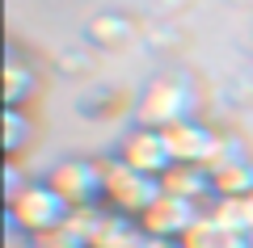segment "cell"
Listing matches in <instances>:
<instances>
[{"label":"cell","instance_id":"obj_10","mask_svg":"<svg viewBox=\"0 0 253 248\" xmlns=\"http://www.w3.org/2000/svg\"><path fill=\"white\" fill-rule=\"evenodd\" d=\"M42 93V76H38V63L26 59L17 38H9V51H4V106H21L34 101Z\"/></svg>","mask_w":253,"mask_h":248},{"label":"cell","instance_id":"obj_15","mask_svg":"<svg viewBox=\"0 0 253 248\" xmlns=\"http://www.w3.org/2000/svg\"><path fill=\"white\" fill-rule=\"evenodd\" d=\"M93 59H97V51H93L89 42H81V46H63V51L55 55L59 71H68V76H89V71H93Z\"/></svg>","mask_w":253,"mask_h":248},{"label":"cell","instance_id":"obj_6","mask_svg":"<svg viewBox=\"0 0 253 248\" xmlns=\"http://www.w3.org/2000/svg\"><path fill=\"white\" fill-rule=\"evenodd\" d=\"M165 135H169V147H173V160H177V164H207V169L219 160L224 139H228V135L219 131V126H211L203 114L169 126Z\"/></svg>","mask_w":253,"mask_h":248},{"label":"cell","instance_id":"obj_7","mask_svg":"<svg viewBox=\"0 0 253 248\" xmlns=\"http://www.w3.org/2000/svg\"><path fill=\"white\" fill-rule=\"evenodd\" d=\"M199 219H203V206L186 202V198H169V194L161 189V198L148 206V214L139 219V227H144V236H148V240L181 244V240H186V231L194 227Z\"/></svg>","mask_w":253,"mask_h":248},{"label":"cell","instance_id":"obj_8","mask_svg":"<svg viewBox=\"0 0 253 248\" xmlns=\"http://www.w3.org/2000/svg\"><path fill=\"white\" fill-rule=\"evenodd\" d=\"M211 185H215V198H249L253 194V156L232 135L224 139V151L211 164Z\"/></svg>","mask_w":253,"mask_h":248},{"label":"cell","instance_id":"obj_11","mask_svg":"<svg viewBox=\"0 0 253 248\" xmlns=\"http://www.w3.org/2000/svg\"><path fill=\"white\" fill-rule=\"evenodd\" d=\"M161 189L169 198H186V202L203 206V211L215 202V185H211V169L207 164H173V169L161 177Z\"/></svg>","mask_w":253,"mask_h":248},{"label":"cell","instance_id":"obj_5","mask_svg":"<svg viewBox=\"0 0 253 248\" xmlns=\"http://www.w3.org/2000/svg\"><path fill=\"white\" fill-rule=\"evenodd\" d=\"M114 156L123 160V164H131L135 173L156 177V181L177 164V160H173V147H169V135L156 131V126H139V122L118 139V151H114Z\"/></svg>","mask_w":253,"mask_h":248},{"label":"cell","instance_id":"obj_2","mask_svg":"<svg viewBox=\"0 0 253 248\" xmlns=\"http://www.w3.org/2000/svg\"><path fill=\"white\" fill-rule=\"evenodd\" d=\"M161 198V181L135 173L131 164H123L118 156L101 160V206L114 214H126V219H144L148 206Z\"/></svg>","mask_w":253,"mask_h":248},{"label":"cell","instance_id":"obj_14","mask_svg":"<svg viewBox=\"0 0 253 248\" xmlns=\"http://www.w3.org/2000/svg\"><path fill=\"white\" fill-rule=\"evenodd\" d=\"M34 118L26 114L21 106H4V160H17L21 147L34 139Z\"/></svg>","mask_w":253,"mask_h":248},{"label":"cell","instance_id":"obj_1","mask_svg":"<svg viewBox=\"0 0 253 248\" xmlns=\"http://www.w3.org/2000/svg\"><path fill=\"white\" fill-rule=\"evenodd\" d=\"M199 101H203L199 80L190 76L181 63H173V68H161L135 93V122L169 131V126L186 122V118H199Z\"/></svg>","mask_w":253,"mask_h":248},{"label":"cell","instance_id":"obj_12","mask_svg":"<svg viewBox=\"0 0 253 248\" xmlns=\"http://www.w3.org/2000/svg\"><path fill=\"white\" fill-rule=\"evenodd\" d=\"M81 114L93 118V122H118V118H135V97L118 84H97L81 97Z\"/></svg>","mask_w":253,"mask_h":248},{"label":"cell","instance_id":"obj_3","mask_svg":"<svg viewBox=\"0 0 253 248\" xmlns=\"http://www.w3.org/2000/svg\"><path fill=\"white\" fill-rule=\"evenodd\" d=\"M68 219H72V206L63 202L46 181H30L17 198L4 202V223H13L17 231H26L30 240L68 227Z\"/></svg>","mask_w":253,"mask_h":248},{"label":"cell","instance_id":"obj_9","mask_svg":"<svg viewBox=\"0 0 253 248\" xmlns=\"http://www.w3.org/2000/svg\"><path fill=\"white\" fill-rule=\"evenodd\" d=\"M139 38V21L126 9H101L84 21V42L93 51H126Z\"/></svg>","mask_w":253,"mask_h":248},{"label":"cell","instance_id":"obj_18","mask_svg":"<svg viewBox=\"0 0 253 248\" xmlns=\"http://www.w3.org/2000/svg\"><path fill=\"white\" fill-rule=\"evenodd\" d=\"M241 206H245V227H249V236H253V194L241 198Z\"/></svg>","mask_w":253,"mask_h":248},{"label":"cell","instance_id":"obj_16","mask_svg":"<svg viewBox=\"0 0 253 248\" xmlns=\"http://www.w3.org/2000/svg\"><path fill=\"white\" fill-rule=\"evenodd\" d=\"M30 181L21 177V169H17V160H4V202H9V198H17L21 189H26Z\"/></svg>","mask_w":253,"mask_h":248},{"label":"cell","instance_id":"obj_17","mask_svg":"<svg viewBox=\"0 0 253 248\" xmlns=\"http://www.w3.org/2000/svg\"><path fill=\"white\" fill-rule=\"evenodd\" d=\"M156 9H161V13H169V21H173V17H177V13L194 9V0H156Z\"/></svg>","mask_w":253,"mask_h":248},{"label":"cell","instance_id":"obj_4","mask_svg":"<svg viewBox=\"0 0 253 248\" xmlns=\"http://www.w3.org/2000/svg\"><path fill=\"white\" fill-rule=\"evenodd\" d=\"M42 181L72 206V211H93V206H101V160L63 156V160L51 164V173H46Z\"/></svg>","mask_w":253,"mask_h":248},{"label":"cell","instance_id":"obj_13","mask_svg":"<svg viewBox=\"0 0 253 248\" xmlns=\"http://www.w3.org/2000/svg\"><path fill=\"white\" fill-rule=\"evenodd\" d=\"M177 248H253V236L249 231H236V227H224L219 219H211L203 211V219L186 231V240Z\"/></svg>","mask_w":253,"mask_h":248},{"label":"cell","instance_id":"obj_19","mask_svg":"<svg viewBox=\"0 0 253 248\" xmlns=\"http://www.w3.org/2000/svg\"><path fill=\"white\" fill-rule=\"evenodd\" d=\"M232 4H253V0H232Z\"/></svg>","mask_w":253,"mask_h":248}]
</instances>
